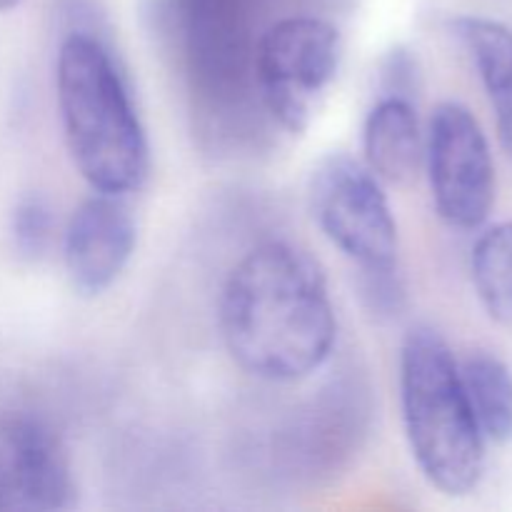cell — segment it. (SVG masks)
<instances>
[{
  "label": "cell",
  "mask_w": 512,
  "mask_h": 512,
  "mask_svg": "<svg viewBox=\"0 0 512 512\" xmlns=\"http://www.w3.org/2000/svg\"><path fill=\"white\" fill-rule=\"evenodd\" d=\"M220 335L248 375L293 383L333 355L338 318L320 265L298 245L268 240L223 285Z\"/></svg>",
  "instance_id": "cell-1"
},
{
  "label": "cell",
  "mask_w": 512,
  "mask_h": 512,
  "mask_svg": "<svg viewBox=\"0 0 512 512\" xmlns=\"http://www.w3.org/2000/svg\"><path fill=\"white\" fill-rule=\"evenodd\" d=\"M343 58L340 33L313 13L280 15L268 25L255 53V85L273 125L303 133L335 80Z\"/></svg>",
  "instance_id": "cell-5"
},
{
  "label": "cell",
  "mask_w": 512,
  "mask_h": 512,
  "mask_svg": "<svg viewBox=\"0 0 512 512\" xmlns=\"http://www.w3.org/2000/svg\"><path fill=\"white\" fill-rule=\"evenodd\" d=\"M20 0H0V13H3V10H10V8H15V5H18Z\"/></svg>",
  "instance_id": "cell-17"
},
{
  "label": "cell",
  "mask_w": 512,
  "mask_h": 512,
  "mask_svg": "<svg viewBox=\"0 0 512 512\" xmlns=\"http://www.w3.org/2000/svg\"><path fill=\"white\" fill-rule=\"evenodd\" d=\"M138 245V225L123 195L95 193L78 205L63 238L68 278L80 295H100L123 275Z\"/></svg>",
  "instance_id": "cell-9"
},
{
  "label": "cell",
  "mask_w": 512,
  "mask_h": 512,
  "mask_svg": "<svg viewBox=\"0 0 512 512\" xmlns=\"http://www.w3.org/2000/svg\"><path fill=\"white\" fill-rule=\"evenodd\" d=\"M358 285L363 303L378 318H398L405 308V285L398 265L380 270H358Z\"/></svg>",
  "instance_id": "cell-15"
},
{
  "label": "cell",
  "mask_w": 512,
  "mask_h": 512,
  "mask_svg": "<svg viewBox=\"0 0 512 512\" xmlns=\"http://www.w3.org/2000/svg\"><path fill=\"white\" fill-rule=\"evenodd\" d=\"M55 238V213L45 195L28 193L15 203L10 215V240L18 258L35 263L45 258Z\"/></svg>",
  "instance_id": "cell-14"
},
{
  "label": "cell",
  "mask_w": 512,
  "mask_h": 512,
  "mask_svg": "<svg viewBox=\"0 0 512 512\" xmlns=\"http://www.w3.org/2000/svg\"><path fill=\"white\" fill-rule=\"evenodd\" d=\"M418 60L405 48H395L380 65V95L418 98Z\"/></svg>",
  "instance_id": "cell-16"
},
{
  "label": "cell",
  "mask_w": 512,
  "mask_h": 512,
  "mask_svg": "<svg viewBox=\"0 0 512 512\" xmlns=\"http://www.w3.org/2000/svg\"><path fill=\"white\" fill-rule=\"evenodd\" d=\"M460 383L480 433L490 443L512 438V373L493 353H470L460 360Z\"/></svg>",
  "instance_id": "cell-12"
},
{
  "label": "cell",
  "mask_w": 512,
  "mask_h": 512,
  "mask_svg": "<svg viewBox=\"0 0 512 512\" xmlns=\"http://www.w3.org/2000/svg\"><path fill=\"white\" fill-rule=\"evenodd\" d=\"M405 438L423 478L450 498L478 488L485 438L473 418L453 350L438 330L418 325L400 348Z\"/></svg>",
  "instance_id": "cell-4"
},
{
  "label": "cell",
  "mask_w": 512,
  "mask_h": 512,
  "mask_svg": "<svg viewBox=\"0 0 512 512\" xmlns=\"http://www.w3.org/2000/svg\"><path fill=\"white\" fill-rule=\"evenodd\" d=\"M310 210L320 233L358 270L398 265V223L383 183L350 155H328L310 180Z\"/></svg>",
  "instance_id": "cell-6"
},
{
  "label": "cell",
  "mask_w": 512,
  "mask_h": 512,
  "mask_svg": "<svg viewBox=\"0 0 512 512\" xmlns=\"http://www.w3.org/2000/svg\"><path fill=\"white\" fill-rule=\"evenodd\" d=\"M275 0H168L170 28L185 83L205 133L255 138L268 120L255 85V53Z\"/></svg>",
  "instance_id": "cell-3"
},
{
  "label": "cell",
  "mask_w": 512,
  "mask_h": 512,
  "mask_svg": "<svg viewBox=\"0 0 512 512\" xmlns=\"http://www.w3.org/2000/svg\"><path fill=\"white\" fill-rule=\"evenodd\" d=\"M425 165L440 218L455 230H475L495 205V163L478 118L465 105L440 103L428 120Z\"/></svg>",
  "instance_id": "cell-7"
},
{
  "label": "cell",
  "mask_w": 512,
  "mask_h": 512,
  "mask_svg": "<svg viewBox=\"0 0 512 512\" xmlns=\"http://www.w3.org/2000/svg\"><path fill=\"white\" fill-rule=\"evenodd\" d=\"M455 35L473 58L498 123L500 143L512 158V30L488 18H458Z\"/></svg>",
  "instance_id": "cell-11"
},
{
  "label": "cell",
  "mask_w": 512,
  "mask_h": 512,
  "mask_svg": "<svg viewBox=\"0 0 512 512\" xmlns=\"http://www.w3.org/2000/svg\"><path fill=\"white\" fill-rule=\"evenodd\" d=\"M470 268L485 313L512 330V220L480 233Z\"/></svg>",
  "instance_id": "cell-13"
},
{
  "label": "cell",
  "mask_w": 512,
  "mask_h": 512,
  "mask_svg": "<svg viewBox=\"0 0 512 512\" xmlns=\"http://www.w3.org/2000/svg\"><path fill=\"white\" fill-rule=\"evenodd\" d=\"M68 450L45 420L0 415V512H48L73 503Z\"/></svg>",
  "instance_id": "cell-8"
},
{
  "label": "cell",
  "mask_w": 512,
  "mask_h": 512,
  "mask_svg": "<svg viewBox=\"0 0 512 512\" xmlns=\"http://www.w3.org/2000/svg\"><path fill=\"white\" fill-rule=\"evenodd\" d=\"M425 133L418 103L400 95H380L363 125V163L380 183L403 185L423 163Z\"/></svg>",
  "instance_id": "cell-10"
},
{
  "label": "cell",
  "mask_w": 512,
  "mask_h": 512,
  "mask_svg": "<svg viewBox=\"0 0 512 512\" xmlns=\"http://www.w3.org/2000/svg\"><path fill=\"white\" fill-rule=\"evenodd\" d=\"M60 10L68 30L55 60V98L70 158L95 193L125 198L150 173L143 120L93 0H63Z\"/></svg>",
  "instance_id": "cell-2"
}]
</instances>
